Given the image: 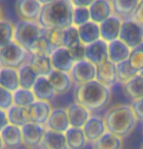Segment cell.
Here are the masks:
<instances>
[{
    "label": "cell",
    "mask_w": 143,
    "mask_h": 149,
    "mask_svg": "<svg viewBox=\"0 0 143 149\" xmlns=\"http://www.w3.org/2000/svg\"><path fill=\"white\" fill-rule=\"evenodd\" d=\"M78 32H79L81 43L85 46H88V45L101 39L99 24L92 21H90L83 26H80L78 27Z\"/></svg>",
    "instance_id": "obj_22"
},
{
    "label": "cell",
    "mask_w": 143,
    "mask_h": 149,
    "mask_svg": "<svg viewBox=\"0 0 143 149\" xmlns=\"http://www.w3.org/2000/svg\"><path fill=\"white\" fill-rule=\"evenodd\" d=\"M7 117L9 124L22 128L29 122L28 108L14 104L7 110Z\"/></svg>",
    "instance_id": "obj_28"
},
{
    "label": "cell",
    "mask_w": 143,
    "mask_h": 149,
    "mask_svg": "<svg viewBox=\"0 0 143 149\" xmlns=\"http://www.w3.org/2000/svg\"><path fill=\"white\" fill-rule=\"evenodd\" d=\"M70 55L75 63L86 60V46L82 43L69 50Z\"/></svg>",
    "instance_id": "obj_42"
},
{
    "label": "cell",
    "mask_w": 143,
    "mask_h": 149,
    "mask_svg": "<svg viewBox=\"0 0 143 149\" xmlns=\"http://www.w3.org/2000/svg\"><path fill=\"white\" fill-rule=\"evenodd\" d=\"M42 4H47V3H50V2L54 1V0H39Z\"/></svg>",
    "instance_id": "obj_48"
},
{
    "label": "cell",
    "mask_w": 143,
    "mask_h": 149,
    "mask_svg": "<svg viewBox=\"0 0 143 149\" xmlns=\"http://www.w3.org/2000/svg\"><path fill=\"white\" fill-rule=\"evenodd\" d=\"M29 122H33L40 125H46L48 119L53 111L52 104L50 102L36 100L34 103L28 106Z\"/></svg>",
    "instance_id": "obj_11"
},
{
    "label": "cell",
    "mask_w": 143,
    "mask_h": 149,
    "mask_svg": "<svg viewBox=\"0 0 143 149\" xmlns=\"http://www.w3.org/2000/svg\"><path fill=\"white\" fill-rule=\"evenodd\" d=\"M3 19V11H2L1 7H0V21Z\"/></svg>",
    "instance_id": "obj_49"
},
{
    "label": "cell",
    "mask_w": 143,
    "mask_h": 149,
    "mask_svg": "<svg viewBox=\"0 0 143 149\" xmlns=\"http://www.w3.org/2000/svg\"><path fill=\"white\" fill-rule=\"evenodd\" d=\"M140 1L141 0H111L114 15L120 17L122 19L131 18Z\"/></svg>",
    "instance_id": "obj_21"
},
{
    "label": "cell",
    "mask_w": 143,
    "mask_h": 149,
    "mask_svg": "<svg viewBox=\"0 0 143 149\" xmlns=\"http://www.w3.org/2000/svg\"><path fill=\"white\" fill-rule=\"evenodd\" d=\"M131 19H134V21L137 22L143 26V0L140 1L138 7H137L136 11L134 12L133 17H131Z\"/></svg>",
    "instance_id": "obj_44"
},
{
    "label": "cell",
    "mask_w": 143,
    "mask_h": 149,
    "mask_svg": "<svg viewBox=\"0 0 143 149\" xmlns=\"http://www.w3.org/2000/svg\"><path fill=\"white\" fill-rule=\"evenodd\" d=\"M86 60L94 65L108 61V43L102 39L86 46Z\"/></svg>",
    "instance_id": "obj_10"
},
{
    "label": "cell",
    "mask_w": 143,
    "mask_h": 149,
    "mask_svg": "<svg viewBox=\"0 0 143 149\" xmlns=\"http://www.w3.org/2000/svg\"><path fill=\"white\" fill-rule=\"evenodd\" d=\"M40 147L42 149H69L66 142L65 134L48 129L45 133Z\"/></svg>",
    "instance_id": "obj_24"
},
{
    "label": "cell",
    "mask_w": 143,
    "mask_h": 149,
    "mask_svg": "<svg viewBox=\"0 0 143 149\" xmlns=\"http://www.w3.org/2000/svg\"><path fill=\"white\" fill-rule=\"evenodd\" d=\"M89 11L91 15V21L99 24L114 15L111 0H95L89 7Z\"/></svg>",
    "instance_id": "obj_14"
},
{
    "label": "cell",
    "mask_w": 143,
    "mask_h": 149,
    "mask_svg": "<svg viewBox=\"0 0 143 149\" xmlns=\"http://www.w3.org/2000/svg\"><path fill=\"white\" fill-rule=\"evenodd\" d=\"M119 39L131 50L143 43V26L131 18L122 22Z\"/></svg>",
    "instance_id": "obj_6"
},
{
    "label": "cell",
    "mask_w": 143,
    "mask_h": 149,
    "mask_svg": "<svg viewBox=\"0 0 143 149\" xmlns=\"http://www.w3.org/2000/svg\"><path fill=\"white\" fill-rule=\"evenodd\" d=\"M15 26L7 19L0 21V49L14 41Z\"/></svg>",
    "instance_id": "obj_36"
},
{
    "label": "cell",
    "mask_w": 143,
    "mask_h": 149,
    "mask_svg": "<svg viewBox=\"0 0 143 149\" xmlns=\"http://www.w3.org/2000/svg\"><path fill=\"white\" fill-rule=\"evenodd\" d=\"M8 124H9V121H8L7 117V111L0 109V132L3 130Z\"/></svg>",
    "instance_id": "obj_46"
},
{
    "label": "cell",
    "mask_w": 143,
    "mask_h": 149,
    "mask_svg": "<svg viewBox=\"0 0 143 149\" xmlns=\"http://www.w3.org/2000/svg\"><path fill=\"white\" fill-rule=\"evenodd\" d=\"M32 92L34 93L36 100H43V102H50L56 95L55 90L46 76L38 77L32 88Z\"/></svg>",
    "instance_id": "obj_25"
},
{
    "label": "cell",
    "mask_w": 143,
    "mask_h": 149,
    "mask_svg": "<svg viewBox=\"0 0 143 149\" xmlns=\"http://www.w3.org/2000/svg\"><path fill=\"white\" fill-rule=\"evenodd\" d=\"M121 139L110 132H106L100 139L92 142V149H121Z\"/></svg>",
    "instance_id": "obj_31"
},
{
    "label": "cell",
    "mask_w": 143,
    "mask_h": 149,
    "mask_svg": "<svg viewBox=\"0 0 143 149\" xmlns=\"http://www.w3.org/2000/svg\"><path fill=\"white\" fill-rule=\"evenodd\" d=\"M55 49L42 32V35L32 45L28 53L31 56H36V57H51Z\"/></svg>",
    "instance_id": "obj_32"
},
{
    "label": "cell",
    "mask_w": 143,
    "mask_h": 149,
    "mask_svg": "<svg viewBox=\"0 0 143 149\" xmlns=\"http://www.w3.org/2000/svg\"><path fill=\"white\" fill-rule=\"evenodd\" d=\"M91 21L89 8L86 7H74L73 10V26L79 27Z\"/></svg>",
    "instance_id": "obj_40"
},
{
    "label": "cell",
    "mask_w": 143,
    "mask_h": 149,
    "mask_svg": "<svg viewBox=\"0 0 143 149\" xmlns=\"http://www.w3.org/2000/svg\"><path fill=\"white\" fill-rule=\"evenodd\" d=\"M66 110L71 127L83 128L85 124L88 122V120L91 118L89 109L77 102L70 104Z\"/></svg>",
    "instance_id": "obj_17"
},
{
    "label": "cell",
    "mask_w": 143,
    "mask_h": 149,
    "mask_svg": "<svg viewBox=\"0 0 143 149\" xmlns=\"http://www.w3.org/2000/svg\"><path fill=\"white\" fill-rule=\"evenodd\" d=\"M0 86L12 93L21 88L18 69L0 67Z\"/></svg>",
    "instance_id": "obj_26"
},
{
    "label": "cell",
    "mask_w": 143,
    "mask_h": 149,
    "mask_svg": "<svg viewBox=\"0 0 143 149\" xmlns=\"http://www.w3.org/2000/svg\"><path fill=\"white\" fill-rule=\"evenodd\" d=\"M47 131L46 126L28 122L22 127V141L28 147H36L40 146L45 133Z\"/></svg>",
    "instance_id": "obj_9"
},
{
    "label": "cell",
    "mask_w": 143,
    "mask_h": 149,
    "mask_svg": "<svg viewBox=\"0 0 143 149\" xmlns=\"http://www.w3.org/2000/svg\"><path fill=\"white\" fill-rule=\"evenodd\" d=\"M123 19L116 15H112L110 18L105 19L99 24L100 27V36L101 39L105 42L114 41L119 39L120 30H121Z\"/></svg>",
    "instance_id": "obj_13"
},
{
    "label": "cell",
    "mask_w": 143,
    "mask_h": 149,
    "mask_svg": "<svg viewBox=\"0 0 143 149\" xmlns=\"http://www.w3.org/2000/svg\"><path fill=\"white\" fill-rule=\"evenodd\" d=\"M14 95V104L22 106V107H28L34 103L36 100L34 93L32 90L19 88L17 91L13 93Z\"/></svg>",
    "instance_id": "obj_34"
},
{
    "label": "cell",
    "mask_w": 143,
    "mask_h": 149,
    "mask_svg": "<svg viewBox=\"0 0 143 149\" xmlns=\"http://www.w3.org/2000/svg\"><path fill=\"white\" fill-rule=\"evenodd\" d=\"M51 61L54 69L69 73L74 66L75 61L72 58L68 49L64 47L56 49L51 55Z\"/></svg>",
    "instance_id": "obj_15"
},
{
    "label": "cell",
    "mask_w": 143,
    "mask_h": 149,
    "mask_svg": "<svg viewBox=\"0 0 143 149\" xmlns=\"http://www.w3.org/2000/svg\"><path fill=\"white\" fill-rule=\"evenodd\" d=\"M126 93L131 98L137 100L143 97V77L137 74L133 79L124 84Z\"/></svg>",
    "instance_id": "obj_33"
},
{
    "label": "cell",
    "mask_w": 143,
    "mask_h": 149,
    "mask_svg": "<svg viewBox=\"0 0 143 149\" xmlns=\"http://www.w3.org/2000/svg\"><path fill=\"white\" fill-rule=\"evenodd\" d=\"M128 61L131 66L138 72L143 70V43L131 50Z\"/></svg>",
    "instance_id": "obj_39"
},
{
    "label": "cell",
    "mask_w": 143,
    "mask_h": 149,
    "mask_svg": "<svg viewBox=\"0 0 143 149\" xmlns=\"http://www.w3.org/2000/svg\"><path fill=\"white\" fill-rule=\"evenodd\" d=\"M131 52V48L120 39H116L108 43V58L115 64L128 60Z\"/></svg>",
    "instance_id": "obj_19"
},
{
    "label": "cell",
    "mask_w": 143,
    "mask_h": 149,
    "mask_svg": "<svg viewBox=\"0 0 143 149\" xmlns=\"http://www.w3.org/2000/svg\"><path fill=\"white\" fill-rule=\"evenodd\" d=\"M19 76V86L21 88L32 90L35 82L37 81L39 75L35 71L32 65L28 61L19 67L18 69Z\"/></svg>",
    "instance_id": "obj_27"
},
{
    "label": "cell",
    "mask_w": 143,
    "mask_h": 149,
    "mask_svg": "<svg viewBox=\"0 0 143 149\" xmlns=\"http://www.w3.org/2000/svg\"><path fill=\"white\" fill-rule=\"evenodd\" d=\"M81 44L78 27L72 26L68 29H64V39H63V47L66 49H72V48L78 46Z\"/></svg>",
    "instance_id": "obj_38"
},
{
    "label": "cell",
    "mask_w": 143,
    "mask_h": 149,
    "mask_svg": "<svg viewBox=\"0 0 143 149\" xmlns=\"http://www.w3.org/2000/svg\"><path fill=\"white\" fill-rule=\"evenodd\" d=\"M142 149H143V147H142Z\"/></svg>",
    "instance_id": "obj_51"
},
{
    "label": "cell",
    "mask_w": 143,
    "mask_h": 149,
    "mask_svg": "<svg viewBox=\"0 0 143 149\" xmlns=\"http://www.w3.org/2000/svg\"><path fill=\"white\" fill-rule=\"evenodd\" d=\"M13 105H14L13 93L0 86V109L7 111Z\"/></svg>",
    "instance_id": "obj_41"
},
{
    "label": "cell",
    "mask_w": 143,
    "mask_h": 149,
    "mask_svg": "<svg viewBox=\"0 0 143 149\" xmlns=\"http://www.w3.org/2000/svg\"><path fill=\"white\" fill-rule=\"evenodd\" d=\"M139 74L143 77V70H142V71H140V72H139Z\"/></svg>",
    "instance_id": "obj_50"
},
{
    "label": "cell",
    "mask_w": 143,
    "mask_h": 149,
    "mask_svg": "<svg viewBox=\"0 0 143 149\" xmlns=\"http://www.w3.org/2000/svg\"><path fill=\"white\" fill-rule=\"evenodd\" d=\"M28 63L31 64L39 76H46L50 75L54 67H53L51 57H36L30 55Z\"/></svg>",
    "instance_id": "obj_30"
},
{
    "label": "cell",
    "mask_w": 143,
    "mask_h": 149,
    "mask_svg": "<svg viewBox=\"0 0 143 149\" xmlns=\"http://www.w3.org/2000/svg\"><path fill=\"white\" fill-rule=\"evenodd\" d=\"M0 136L2 137L5 147H18V146L24 143V141H22V128L12 125V124H8L6 127L0 132Z\"/></svg>",
    "instance_id": "obj_23"
},
{
    "label": "cell",
    "mask_w": 143,
    "mask_h": 149,
    "mask_svg": "<svg viewBox=\"0 0 143 149\" xmlns=\"http://www.w3.org/2000/svg\"><path fill=\"white\" fill-rule=\"evenodd\" d=\"M104 123L108 132L119 137L126 136L135 125V115L131 106L121 105L106 114Z\"/></svg>",
    "instance_id": "obj_3"
},
{
    "label": "cell",
    "mask_w": 143,
    "mask_h": 149,
    "mask_svg": "<svg viewBox=\"0 0 143 149\" xmlns=\"http://www.w3.org/2000/svg\"><path fill=\"white\" fill-rule=\"evenodd\" d=\"M50 83L54 88L56 94H64L71 89L72 79L69 73L54 69L48 76Z\"/></svg>",
    "instance_id": "obj_20"
},
{
    "label": "cell",
    "mask_w": 143,
    "mask_h": 149,
    "mask_svg": "<svg viewBox=\"0 0 143 149\" xmlns=\"http://www.w3.org/2000/svg\"><path fill=\"white\" fill-rule=\"evenodd\" d=\"M64 134L69 149H82L86 145L87 139L82 128L70 127Z\"/></svg>",
    "instance_id": "obj_29"
},
{
    "label": "cell",
    "mask_w": 143,
    "mask_h": 149,
    "mask_svg": "<svg viewBox=\"0 0 143 149\" xmlns=\"http://www.w3.org/2000/svg\"><path fill=\"white\" fill-rule=\"evenodd\" d=\"M4 143H3V140H2V137L0 136V149H4Z\"/></svg>",
    "instance_id": "obj_47"
},
{
    "label": "cell",
    "mask_w": 143,
    "mask_h": 149,
    "mask_svg": "<svg viewBox=\"0 0 143 149\" xmlns=\"http://www.w3.org/2000/svg\"><path fill=\"white\" fill-rule=\"evenodd\" d=\"M29 57V53L14 40L0 49V67L19 69L28 61Z\"/></svg>",
    "instance_id": "obj_5"
},
{
    "label": "cell",
    "mask_w": 143,
    "mask_h": 149,
    "mask_svg": "<svg viewBox=\"0 0 143 149\" xmlns=\"http://www.w3.org/2000/svg\"><path fill=\"white\" fill-rule=\"evenodd\" d=\"M82 129L86 136L87 140L92 142L96 141L107 131L105 123L103 122V120L94 116L90 118L88 122L85 124V126Z\"/></svg>",
    "instance_id": "obj_18"
},
{
    "label": "cell",
    "mask_w": 143,
    "mask_h": 149,
    "mask_svg": "<svg viewBox=\"0 0 143 149\" xmlns=\"http://www.w3.org/2000/svg\"><path fill=\"white\" fill-rule=\"evenodd\" d=\"M131 108H133L135 117L138 118L139 120L143 121V97L139 98L137 100H134L133 105H131Z\"/></svg>",
    "instance_id": "obj_43"
},
{
    "label": "cell",
    "mask_w": 143,
    "mask_h": 149,
    "mask_svg": "<svg viewBox=\"0 0 143 149\" xmlns=\"http://www.w3.org/2000/svg\"><path fill=\"white\" fill-rule=\"evenodd\" d=\"M74 7H86L89 8L91 5L94 3L95 0H70Z\"/></svg>",
    "instance_id": "obj_45"
},
{
    "label": "cell",
    "mask_w": 143,
    "mask_h": 149,
    "mask_svg": "<svg viewBox=\"0 0 143 149\" xmlns=\"http://www.w3.org/2000/svg\"><path fill=\"white\" fill-rule=\"evenodd\" d=\"M45 126L48 130L64 134L71 127L67 110L63 108H53L52 113Z\"/></svg>",
    "instance_id": "obj_12"
},
{
    "label": "cell",
    "mask_w": 143,
    "mask_h": 149,
    "mask_svg": "<svg viewBox=\"0 0 143 149\" xmlns=\"http://www.w3.org/2000/svg\"><path fill=\"white\" fill-rule=\"evenodd\" d=\"M69 74L74 83L81 85V84L95 80L96 65H94L88 60L78 61V63H75Z\"/></svg>",
    "instance_id": "obj_8"
},
{
    "label": "cell",
    "mask_w": 143,
    "mask_h": 149,
    "mask_svg": "<svg viewBox=\"0 0 143 149\" xmlns=\"http://www.w3.org/2000/svg\"><path fill=\"white\" fill-rule=\"evenodd\" d=\"M42 32L43 27L38 22L19 21L15 24L14 40L28 52L32 45L42 35Z\"/></svg>",
    "instance_id": "obj_4"
},
{
    "label": "cell",
    "mask_w": 143,
    "mask_h": 149,
    "mask_svg": "<svg viewBox=\"0 0 143 149\" xmlns=\"http://www.w3.org/2000/svg\"><path fill=\"white\" fill-rule=\"evenodd\" d=\"M43 5L39 0H17L16 13L21 21L38 22Z\"/></svg>",
    "instance_id": "obj_7"
},
{
    "label": "cell",
    "mask_w": 143,
    "mask_h": 149,
    "mask_svg": "<svg viewBox=\"0 0 143 149\" xmlns=\"http://www.w3.org/2000/svg\"><path fill=\"white\" fill-rule=\"evenodd\" d=\"M117 66V78L120 82L122 83H127L128 81L133 79L134 76H136L137 74H139V72L137 71L131 66L128 60L124 61L122 63L116 64Z\"/></svg>",
    "instance_id": "obj_35"
},
{
    "label": "cell",
    "mask_w": 143,
    "mask_h": 149,
    "mask_svg": "<svg viewBox=\"0 0 143 149\" xmlns=\"http://www.w3.org/2000/svg\"><path fill=\"white\" fill-rule=\"evenodd\" d=\"M73 10L70 0H54L43 5L38 22L43 29H66L73 26Z\"/></svg>",
    "instance_id": "obj_1"
},
{
    "label": "cell",
    "mask_w": 143,
    "mask_h": 149,
    "mask_svg": "<svg viewBox=\"0 0 143 149\" xmlns=\"http://www.w3.org/2000/svg\"><path fill=\"white\" fill-rule=\"evenodd\" d=\"M110 91L108 87L97 80L78 85L75 90V102L85 106L89 110H97L108 102Z\"/></svg>",
    "instance_id": "obj_2"
},
{
    "label": "cell",
    "mask_w": 143,
    "mask_h": 149,
    "mask_svg": "<svg viewBox=\"0 0 143 149\" xmlns=\"http://www.w3.org/2000/svg\"><path fill=\"white\" fill-rule=\"evenodd\" d=\"M43 34L46 36L48 41L52 45L54 49L63 47V39H64V29H43Z\"/></svg>",
    "instance_id": "obj_37"
},
{
    "label": "cell",
    "mask_w": 143,
    "mask_h": 149,
    "mask_svg": "<svg viewBox=\"0 0 143 149\" xmlns=\"http://www.w3.org/2000/svg\"><path fill=\"white\" fill-rule=\"evenodd\" d=\"M99 83L104 86H112L116 83L117 78V66L111 61H106L96 65V77Z\"/></svg>",
    "instance_id": "obj_16"
}]
</instances>
